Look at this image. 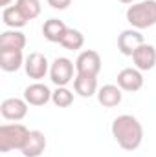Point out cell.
<instances>
[{
    "label": "cell",
    "mask_w": 156,
    "mask_h": 157,
    "mask_svg": "<svg viewBox=\"0 0 156 157\" xmlns=\"http://www.w3.org/2000/svg\"><path fill=\"white\" fill-rule=\"evenodd\" d=\"M121 91L123 90L119 86H116V84H105V86H101L97 90V101L105 108H114V106H117L121 102V99H123V93Z\"/></svg>",
    "instance_id": "13"
},
{
    "label": "cell",
    "mask_w": 156,
    "mask_h": 157,
    "mask_svg": "<svg viewBox=\"0 0 156 157\" xmlns=\"http://www.w3.org/2000/svg\"><path fill=\"white\" fill-rule=\"evenodd\" d=\"M22 157H24V155H22Z\"/></svg>",
    "instance_id": "25"
},
{
    "label": "cell",
    "mask_w": 156,
    "mask_h": 157,
    "mask_svg": "<svg viewBox=\"0 0 156 157\" xmlns=\"http://www.w3.org/2000/svg\"><path fill=\"white\" fill-rule=\"evenodd\" d=\"M0 113L6 121H22L28 115V102L26 99H18V97H9L4 99L0 104Z\"/></svg>",
    "instance_id": "7"
},
{
    "label": "cell",
    "mask_w": 156,
    "mask_h": 157,
    "mask_svg": "<svg viewBox=\"0 0 156 157\" xmlns=\"http://www.w3.org/2000/svg\"><path fill=\"white\" fill-rule=\"evenodd\" d=\"M66 29L68 28H66V24L63 20L50 18L42 26V35H44V39L48 40V42H61L63 37H64V33H66Z\"/></svg>",
    "instance_id": "16"
},
{
    "label": "cell",
    "mask_w": 156,
    "mask_h": 157,
    "mask_svg": "<svg viewBox=\"0 0 156 157\" xmlns=\"http://www.w3.org/2000/svg\"><path fill=\"white\" fill-rule=\"evenodd\" d=\"M15 6L22 11L28 20H33L40 15V0H17Z\"/></svg>",
    "instance_id": "21"
},
{
    "label": "cell",
    "mask_w": 156,
    "mask_h": 157,
    "mask_svg": "<svg viewBox=\"0 0 156 157\" xmlns=\"http://www.w3.org/2000/svg\"><path fill=\"white\" fill-rule=\"evenodd\" d=\"M22 49H0V68L7 73H13L24 66Z\"/></svg>",
    "instance_id": "14"
},
{
    "label": "cell",
    "mask_w": 156,
    "mask_h": 157,
    "mask_svg": "<svg viewBox=\"0 0 156 157\" xmlns=\"http://www.w3.org/2000/svg\"><path fill=\"white\" fill-rule=\"evenodd\" d=\"M74 68L76 64L66 57H57L50 64V78L55 86H66L70 80H74Z\"/></svg>",
    "instance_id": "4"
},
{
    "label": "cell",
    "mask_w": 156,
    "mask_h": 157,
    "mask_svg": "<svg viewBox=\"0 0 156 157\" xmlns=\"http://www.w3.org/2000/svg\"><path fill=\"white\" fill-rule=\"evenodd\" d=\"M51 102L57 108H68L74 102V93L66 86H57V90L51 93Z\"/></svg>",
    "instance_id": "20"
},
{
    "label": "cell",
    "mask_w": 156,
    "mask_h": 157,
    "mask_svg": "<svg viewBox=\"0 0 156 157\" xmlns=\"http://www.w3.org/2000/svg\"><path fill=\"white\" fill-rule=\"evenodd\" d=\"M46 148V137L44 133L39 130H31L30 135H28V141L26 144L22 146V155L24 157H39Z\"/></svg>",
    "instance_id": "12"
},
{
    "label": "cell",
    "mask_w": 156,
    "mask_h": 157,
    "mask_svg": "<svg viewBox=\"0 0 156 157\" xmlns=\"http://www.w3.org/2000/svg\"><path fill=\"white\" fill-rule=\"evenodd\" d=\"M31 130H28L24 124L13 122V124H2L0 126V152L7 154L11 150H22V146L28 141Z\"/></svg>",
    "instance_id": "3"
},
{
    "label": "cell",
    "mask_w": 156,
    "mask_h": 157,
    "mask_svg": "<svg viewBox=\"0 0 156 157\" xmlns=\"http://www.w3.org/2000/svg\"><path fill=\"white\" fill-rule=\"evenodd\" d=\"M117 86L123 91H140L143 88V75L138 68H125L117 73Z\"/></svg>",
    "instance_id": "9"
},
{
    "label": "cell",
    "mask_w": 156,
    "mask_h": 157,
    "mask_svg": "<svg viewBox=\"0 0 156 157\" xmlns=\"http://www.w3.org/2000/svg\"><path fill=\"white\" fill-rule=\"evenodd\" d=\"M48 4H50L53 9H59V11H63V9H66V7L72 4V0H48Z\"/></svg>",
    "instance_id": "22"
},
{
    "label": "cell",
    "mask_w": 156,
    "mask_h": 157,
    "mask_svg": "<svg viewBox=\"0 0 156 157\" xmlns=\"http://www.w3.org/2000/svg\"><path fill=\"white\" fill-rule=\"evenodd\" d=\"M127 22L134 29H147L156 26V0H143L129 6Z\"/></svg>",
    "instance_id": "2"
},
{
    "label": "cell",
    "mask_w": 156,
    "mask_h": 157,
    "mask_svg": "<svg viewBox=\"0 0 156 157\" xmlns=\"http://www.w3.org/2000/svg\"><path fill=\"white\" fill-rule=\"evenodd\" d=\"M2 20L7 28L11 29H18V28H24L28 24V18L22 15V11L17 7V6H7L4 7L2 11Z\"/></svg>",
    "instance_id": "18"
},
{
    "label": "cell",
    "mask_w": 156,
    "mask_h": 157,
    "mask_svg": "<svg viewBox=\"0 0 156 157\" xmlns=\"http://www.w3.org/2000/svg\"><path fill=\"white\" fill-rule=\"evenodd\" d=\"M110 130H112V137L116 139V143L127 152H134L136 148H140L143 141V126L134 115L123 113L116 117Z\"/></svg>",
    "instance_id": "1"
},
{
    "label": "cell",
    "mask_w": 156,
    "mask_h": 157,
    "mask_svg": "<svg viewBox=\"0 0 156 157\" xmlns=\"http://www.w3.org/2000/svg\"><path fill=\"white\" fill-rule=\"evenodd\" d=\"M101 55L94 49H84L81 51L76 60V71L79 75H90V77H97L101 71Z\"/></svg>",
    "instance_id": "5"
},
{
    "label": "cell",
    "mask_w": 156,
    "mask_h": 157,
    "mask_svg": "<svg viewBox=\"0 0 156 157\" xmlns=\"http://www.w3.org/2000/svg\"><path fill=\"white\" fill-rule=\"evenodd\" d=\"M74 90L79 97L90 99L94 95H97V77H90V75H76L74 78Z\"/></svg>",
    "instance_id": "15"
},
{
    "label": "cell",
    "mask_w": 156,
    "mask_h": 157,
    "mask_svg": "<svg viewBox=\"0 0 156 157\" xmlns=\"http://www.w3.org/2000/svg\"><path fill=\"white\" fill-rule=\"evenodd\" d=\"M142 44H145L143 35L140 33V29H134V28L121 31L119 37H117V49H119V53L125 55V57H132L134 51H136Z\"/></svg>",
    "instance_id": "8"
},
{
    "label": "cell",
    "mask_w": 156,
    "mask_h": 157,
    "mask_svg": "<svg viewBox=\"0 0 156 157\" xmlns=\"http://www.w3.org/2000/svg\"><path fill=\"white\" fill-rule=\"evenodd\" d=\"M11 4V0H0V6H4V7H7Z\"/></svg>",
    "instance_id": "23"
},
{
    "label": "cell",
    "mask_w": 156,
    "mask_h": 157,
    "mask_svg": "<svg viewBox=\"0 0 156 157\" xmlns=\"http://www.w3.org/2000/svg\"><path fill=\"white\" fill-rule=\"evenodd\" d=\"M26 35L17 29H7L0 35V49H24Z\"/></svg>",
    "instance_id": "17"
},
{
    "label": "cell",
    "mask_w": 156,
    "mask_h": 157,
    "mask_svg": "<svg viewBox=\"0 0 156 157\" xmlns=\"http://www.w3.org/2000/svg\"><path fill=\"white\" fill-rule=\"evenodd\" d=\"M59 44H61L63 48L70 49V51H77V49L83 48V44H84V37H83V33H81L79 29L68 28L66 33H64V37H63V40H61Z\"/></svg>",
    "instance_id": "19"
},
{
    "label": "cell",
    "mask_w": 156,
    "mask_h": 157,
    "mask_svg": "<svg viewBox=\"0 0 156 157\" xmlns=\"http://www.w3.org/2000/svg\"><path fill=\"white\" fill-rule=\"evenodd\" d=\"M24 70H26V75L33 80H40V78L46 77V73H50V62L48 59L39 53V51H33L26 57L24 60Z\"/></svg>",
    "instance_id": "6"
},
{
    "label": "cell",
    "mask_w": 156,
    "mask_h": 157,
    "mask_svg": "<svg viewBox=\"0 0 156 157\" xmlns=\"http://www.w3.org/2000/svg\"><path fill=\"white\" fill-rule=\"evenodd\" d=\"M51 93L53 91H50V88L46 84L33 82L24 90V99L30 106H44L51 101Z\"/></svg>",
    "instance_id": "10"
},
{
    "label": "cell",
    "mask_w": 156,
    "mask_h": 157,
    "mask_svg": "<svg viewBox=\"0 0 156 157\" xmlns=\"http://www.w3.org/2000/svg\"><path fill=\"white\" fill-rule=\"evenodd\" d=\"M117 2H121V4H132L134 0H117Z\"/></svg>",
    "instance_id": "24"
},
{
    "label": "cell",
    "mask_w": 156,
    "mask_h": 157,
    "mask_svg": "<svg viewBox=\"0 0 156 157\" xmlns=\"http://www.w3.org/2000/svg\"><path fill=\"white\" fill-rule=\"evenodd\" d=\"M134 66L140 71H149L156 66V48L153 44H142L132 55Z\"/></svg>",
    "instance_id": "11"
}]
</instances>
